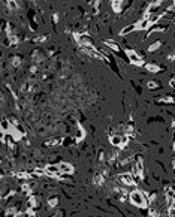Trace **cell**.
Wrapping results in <instances>:
<instances>
[{
  "mask_svg": "<svg viewBox=\"0 0 175 217\" xmlns=\"http://www.w3.org/2000/svg\"><path fill=\"white\" fill-rule=\"evenodd\" d=\"M129 199H130V202L133 204V205H136V207H139V208H145L148 204H147V201H145V196H144V193L141 192V190H132L130 193H129Z\"/></svg>",
  "mask_w": 175,
  "mask_h": 217,
  "instance_id": "1",
  "label": "cell"
},
{
  "mask_svg": "<svg viewBox=\"0 0 175 217\" xmlns=\"http://www.w3.org/2000/svg\"><path fill=\"white\" fill-rule=\"evenodd\" d=\"M126 56L129 57V61H130L132 64H135V66H144V64H145L144 60H142V56H141L139 53H136L135 50L127 48V50H126Z\"/></svg>",
  "mask_w": 175,
  "mask_h": 217,
  "instance_id": "2",
  "label": "cell"
},
{
  "mask_svg": "<svg viewBox=\"0 0 175 217\" xmlns=\"http://www.w3.org/2000/svg\"><path fill=\"white\" fill-rule=\"evenodd\" d=\"M118 181H120L121 184H124V186H135V183H136V180L133 178V175L129 174V172L120 174V175H118Z\"/></svg>",
  "mask_w": 175,
  "mask_h": 217,
  "instance_id": "3",
  "label": "cell"
},
{
  "mask_svg": "<svg viewBox=\"0 0 175 217\" xmlns=\"http://www.w3.org/2000/svg\"><path fill=\"white\" fill-rule=\"evenodd\" d=\"M124 2L126 0H111V9L115 12V14H120L124 8Z\"/></svg>",
  "mask_w": 175,
  "mask_h": 217,
  "instance_id": "4",
  "label": "cell"
},
{
  "mask_svg": "<svg viewBox=\"0 0 175 217\" xmlns=\"http://www.w3.org/2000/svg\"><path fill=\"white\" fill-rule=\"evenodd\" d=\"M32 60H33V64H36V66H38V64H41V63L45 60V54H42L41 51H38V50H36V51H33V53H32Z\"/></svg>",
  "mask_w": 175,
  "mask_h": 217,
  "instance_id": "5",
  "label": "cell"
},
{
  "mask_svg": "<svg viewBox=\"0 0 175 217\" xmlns=\"http://www.w3.org/2000/svg\"><path fill=\"white\" fill-rule=\"evenodd\" d=\"M44 172H45V175H48V177H57V175L60 174L58 166H54V165H48V166H45Z\"/></svg>",
  "mask_w": 175,
  "mask_h": 217,
  "instance_id": "6",
  "label": "cell"
},
{
  "mask_svg": "<svg viewBox=\"0 0 175 217\" xmlns=\"http://www.w3.org/2000/svg\"><path fill=\"white\" fill-rule=\"evenodd\" d=\"M6 45H9V47H17L18 44H20V36L18 35H11V36H8V39H6V42H5Z\"/></svg>",
  "mask_w": 175,
  "mask_h": 217,
  "instance_id": "7",
  "label": "cell"
},
{
  "mask_svg": "<svg viewBox=\"0 0 175 217\" xmlns=\"http://www.w3.org/2000/svg\"><path fill=\"white\" fill-rule=\"evenodd\" d=\"M58 171L60 172H64V174H72L73 172V166L70 163H66V162H61L58 165Z\"/></svg>",
  "mask_w": 175,
  "mask_h": 217,
  "instance_id": "8",
  "label": "cell"
},
{
  "mask_svg": "<svg viewBox=\"0 0 175 217\" xmlns=\"http://www.w3.org/2000/svg\"><path fill=\"white\" fill-rule=\"evenodd\" d=\"M103 44H105V47H108L109 50H112V51H115V53L120 51V45H118L117 42H112V39H106V41H103Z\"/></svg>",
  "mask_w": 175,
  "mask_h": 217,
  "instance_id": "9",
  "label": "cell"
},
{
  "mask_svg": "<svg viewBox=\"0 0 175 217\" xmlns=\"http://www.w3.org/2000/svg\"><path fill=\"white\" fill-rule=\"evenodd\" d=\"M144 66H145V69H147L148 72H153V73H157V72L162 70V67H160L159 64H156V63H145Z\"/></svg>",
  "mask_w": 175,
  "mask_h": 217,
  "instance_id": "10",
  "label": "cell"
},
{
  "mask_svg": "<svg viewBox=\"0 0 175 217\" xmlns=\"http://www.w3.org/2000/svg\"><path fill=\"white\" fill-rule=\"evenodd\" d=\"M162 45H163V42L159 39V41H154L150 47H148V53H156L157 50H160L162 48Z\"/></svg>",
  "mask_w": 175,
  "mask_h": 217,
  "instance_id": "11",
  "label": "cell"
},
{
  "mask_svg": "<svg viewBox=\"0 0 175 217\" xmlns=\"http://www.w3.org/2000/svg\"><path fill=\"white\" fill-rule=\"evenodd\" d=\"M123 136H120V135H114V136H111L109 138V141H111V144L114 145V147H120L121 145V142H123Z\"/></svg>",
  "mask_w": 175,
  "mask_h": 217,
  "instance_id": "12",
  "label": "cell"
},
{
  "mask_svg": "<svg viewBox=\"0 0 175 217\" xmlns=\"http://www.w3.org/2000/svg\"><path fill=\"white\" fill-rule=\"evenodd\" d=\"M9 63H11L12 67H20L21 63H23V60H21V57H18V56H12L11 60H9Z\"/></svg>",
  "mask_w": 175,
  "mask_h": 217,
  "instance_id": "13",
  "label": "cell"
},
{
  "mask_svg": "<svg viewBox=\"0 0 175 217\" xmlns=\"http://www.w3.org/2000/svg\"><path fill=\"white\" fill-rule=\"evenodd\" d=\"M47 41H48V35H39V36H35V38L32 39L33 44H44V42H47Z\"/></svg>",
  "mask_w": 175,
  "mask_h": 217,
  "instance_id": "14",
  "label": "cell"
},
{
  "mask_svg": "<svg viewBox=\"0 0 175 217\" xmlns=\"http://www.w3.org/2000/svg\"><path fill=\"white\" fill-rule=\"evenodd\" d=\"M156 32H159V33H162V32H166V26H157V27H154V29H151L150 32H148V35H147V38H150L153 33H156Z\"/></svg>",
  "mask_w": 175,
  "mask_h": 217,
  "instance_id": "15",
  "label": "cell"
},
{
  "mask_svg": "<svg viewBox=\"0 0 175 217\" xmlns=\"http://www.w3.org/2000/svg\"><path fill=\"white\" fill-rule=\"evenodd\" d=\"M165 193H166V199H168V204H169V205H174V190H172V189L169 187V189H168V190H166Z\"/></svg>",
  "mask_w": 175,
  "mask_h": 217,
  "instance_id": "16",
  "label": "cell"
},
{
  "mask_svg": "<svg viewBox=\"0 0 175 217\" xmlns=\"http://www.w3.org/2000/svg\"><path fill=\"white\" fill-rule=\"evenodd\" d=\"M38 205H39L38 198H36V196H30V198H29V208H32V210H33V208H36Z\"/></svg>",
  "mask_w": 175,
  "mask_h": 217,
  "instance_id": "17",
  "label": "cell"
},
{
  "mask_svg": "<svg viewBox=\"0 0 175 217\" xmlns=\"http://www.w3.org/2000/svg\"><path fill=\"white\" fill-rule=\"evenodd\" d=\"M147 87L150 90H157V88H160V82L159 81H148L147 82Z\"/></svg>",
  "mask_w": 175,
  "mask_h": 217,
  "instance_id": "18",
  "label": "cell"
},
{
  "mask_svg": "<svg viewBox=\"0 0 175 217\" xmlns=\"http://www.w3.org/2000/svg\"><path fill=\"white\" fill-rule=\"evenodd\" d=\"M93 183H95L96 186H100V184H103V183H105V177H103V174H99V175H96V177H95V180H93Z\"/></svg>",
  "mask_w": 175,
  "mask_h": 217,
  "instance_id": "19",
  "label": "cell"
},
{
  "mask_svg": "<svg viewBox=\"0 0 175 217\" xmlns=\"http://www.w3.org/2000/svg\"><path fill=\"white\" fill-rule=\"evenodd\" d=\"M72 38H73V41H75V42H76V44L79 45V42H81V38H82V35H81L79 32H73V33H72Z\"/></svg>",
  "mask_w": 175,
  "mask_h": 217,
  "instance_id": "20",
  "label": "cell"
},
{
  "mask_svg": "<svg viewBox=\"0 0 175 217\" xmlns=\"http://www.w3.org/2000/svg\"><path fill=\"white\" fill-rule=\"evenodd\" d=\"M92 5L95 8V14H99V6H100V0H92Z\"/></svg>",
  "mask_w": 175,
  "mask_h": 217,
  "instance_id": "21",
  "label": "cell"
},
{
  "mask_svg": "<svg viewBox=\"0 0 175 217\" xmlns=\"http://www.w3.org/2000/svg\"><path fill=\"white\" fill-rule=\"evenodd\" d=\"M159 102H163V103H174V97L172 96H166V97H160Z\"/></svg>",
  "mask_w": 175,
  "mask_h": 217,
  "instance_id": "22",
  "label": "cell"
},
{
  "mask_svg": "<svg viewBox=\"0 0 175 217\" xmlns=\"http://www.w3.org/2000/svg\"><path fill=\"white\" fill-rule=\"evenodd\" d=\"M57 204H58V199H57V198H51V199L48 201V207H51V208L57 207Z\"/></svg>",
  "mask_w": 175,
  "mask_h": 217,
  "instance_id": "23",
  "label": "cell"
},
{
  "mask_svg": "<svg viewBox=\"0 0 175 217\" xmlns=\"http://www.w3.org/2000/svg\"><path fill=\"white\" fill-rule=\"evenodd\" d=\"M18 177L23 178V180H29L30 178V174H27V172H18Z\"/></svg>",
  "mask_w": 175,
  "mask_h": 217,
  "instance_id": "24",
  "label": "cell"
},
{
  "mask_svg": "<svg viewBox=\"0 0 175 217\" xmlns=\"http://www.w3.org/2000/svg\"><path fill=\"white\" fill-rule=\"evenodd\" d=\"M38 70H39V69H38V66H36V64H32V66H30V73H32V75H36V73H38Z\"/></svg>",
  "mask_w": 175,
  "mask_h": 217,
  "instance_id": "25",
  "label": "cell"
},
{
  "mask_svg": "<svg viewBox=\"0 0 175 217\" xmlns=\"http://www.w3.org/2000/svg\"><path fill=\"white\" fill-rule=\"evenodd\" d=\"M55 144H58V139H49V141H47V145H48V147L55 145Z\"/></svg>",
  "mask_w": 175,
  "mask_h": 217,
  "instance_id": "26",
  "label": "cell"
},
{
  "mask_svg": "<svg viewBox=\"0 0 175 217\" xmlns=\"http://www.w3.org/2000/svg\"><path fill=\"white\" fill-rule=\"evenodd\" d=\"M58 20H60V18H58V14H52V23H54V24H57V23H58Z\"/></svg>",
  "mask_w": 175,
  "mask_h": 217,
  "instance_id": "27",
  "label": "cell"
},
{
  "mask_svg": "<svg viewBox=\"0 0 175 217\" xmlns=\"http://www.w3.org/2000/svg\"><path fill=\"white\" fill-rule=\"evenodd\" d=\"M174 59H175V57H174V53H169V56H168V61H169V63H172V61H174Z\"/></svg>",
  "mask_w": 175,
  "mask_h": 217,
  "instance_id": "28",
  "label": "cell"
},
{
  "mask_svg": "<svg viewBox=\"0 0 175 217\" xmlns=\"http://www.w3.org/2000/svg\"><path fill=\"white\" fill-rule=\"evenodd\" d=\"M169 85L174 88V85H175V81H174V78H171V79H169Z\"/></svg>",
  "mask_w": 175,
  "mask_h": 217,
  "instance_id": "29",
  "label": "cell"
},
{
  "mask_svg": "<svg viewBox=\"0 0 175 217\" xmlns=\"http://www.w3.org/2000/svg\"><path fill=\"white\" fill-rule=\"evenodd\" d=\"M0 130H3V126L2 124H0Z\"/></svg>",
  "mask_w": 175,
  "mask_h": 217,
  "instance_id": "30",
  "label": "cell"
},
{
  "mask_svg": "<svg viewBox=\"0 0 175 217\" xmlns=\"http://www.w3.org/2000/svg\"><path fill=\"white\" fill-rule=\"evenodd\" d=\"M2 141H3V139H2V136H0V142H2Z\"/></svg>",
  "mask_w": 175,
  "mask_h": 217,
  "instance_id": "31",
  "label": "cell"
},
{
  "mask_svg": "<svg viewBox=\"0 0 175 217\" xmlns=\"http://www.w3.org/2000/svg\"><path fill=\"white\" fill-rule=\"evenodd\" d=\"M0 32H2V26H0Z\"/></svg>",
  "mask_w": 175,
  "mask_h": 217,
  "instance_id": "32",
  "label": "cell"
}]
</instances>
